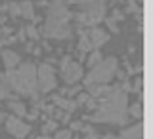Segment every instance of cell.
Returning a JSON list of instances; mask_svg holds the SVG:
<instances>
[{"mask_svg":"<svg viewBox=\"0 0 153 139\" xmlns=\"http://www.w3.org/2000/svg\"><path fill=\"white\" fill-rule=\"evenodd\" d=\"M6 120V116H4V113H0V122H4Z\"/></svg>","mask_w":153,"mask_h":139,"instance_id":"cell-24","label":"cell"},{"mask_svg":"<svg viewBox=\"0 0 153 139\" xmlns=\"http://www.w3.org/2000/svg\"><path fill=\"white\" fill-rule=\"evenodd\" d=\"M128 99L124 86L105 88L103 99L98 107V113L92 116L94 122H107V124H126L128 118Z\"/></svg>","mask_w":153,"mask_h":139,"instance_id":"cell-1","label":"cell"},{"mask_svg":"<svg viewBox=\"0 0 153 139\" xmlns=\"http://www.w3.org/2000/svg\"><path fill=\"white\" fill-rule=\"evenodd\" d=\"M42 130H44V133H48V132H52V130H56V122H48V124H44V128H42Z\"/></svg>","mask_w":153,"mask_h":139,"instance_id":"cell-19","label":"cell"},{"mask_svg":"<svg viewBox=\"0 0 153 139\" xmlns=\"http://www.w3.org/2000/svg\"><path fill=\"white\" fill-rule=\"evenodd\" d=\"M10 109H12V111L16 113L17 116H25V114H27L25 105H23V103H16V101H12V103H10Z\"/></svg>","mask_w":153,"mask_h":139,"instance_id":"cell-14","label":"cell"},{"mask_svg":"<svg viewBox=\"0 0 153 139\" xmlns=\"http://www.w3.org/2000/svg\"><path fill=\"white\" fill-rule=\"evenodd\" d=\"M79 48L82 51H88V50H92V44H90V38H88V32H84L82 36H80V44Z\"/></svg>","mask_w":153,"mask_h":139,"instance_id":"cell-15","label":"cell"},{"mask_svg":"<svg viewBox=\"0 0 153 139\" xmlns=\"http://www.w3.org/2000/svg\"><path fill=\"white\" fill-rule=\"evenodd\" d=\"M40 139H52V137H50V135H42Z\"/></svg>","mask_w":153,"mask_h":139,"instance_id":"cell-27","label":"cell"},{"mask_svg":"<svg viewBox=\"0 0 153 139\" xmlns=\"http://www.w3.org/2000/svg\"><path fill=\"white\" fill-rule=\"evenodd\" d=\"M86 139H96V135H94V133H92V135H88V137H86Z\"/></svg>","mask_w":153,"mask_h":139,"instance_id":"cell-26","label":"cell"},{"mask_svg":"<svg viewBox=\"0 0 153 139\" xmlns=\"http://www.w3.org/2000/svg\"><path fill=\"white\" fill-rule=\"evenodd\" d=\"M142 135H143V126L138 122L130 128H124L121 132V137L119 139H142Z\"/></svg>","mask_w":153,"mask_h":139,"instance_id":"cell-10","label":"cell"},{"mask_svg":"<svg viewBox=\"0 0 153 139\" xmlns=\"http://www.w3.org/2000/svg\"><path fill=\"white\" fill-rule=\"evenodd\" d=\"M88 38H90V44H92V48H100L102 44H105L107 42V32L102 31V29H92V31L88 32Z\"/></svg>","mask_w":153,"mask_h":139,"instance_id":"cell-9","label":"cell"},{"mask_svg":"<svg viewBox=\"0 0 153 139\" xmlns=\"http://www.w3.org/2000/svg\"><path fill=\"white\" fill-rule=\"evenodd\" d=\"M54 139H71V132L69 130H59V132L56 133Z\"/></svg>","mask_w":153,"mask_h":139,"instance_id":"cell-17","label":"cell"},{"mask_svg":"<svg viewBox=\"0 0 153 139\" xmlns=\"http://www.w3.org/2000/svg\"><path fill=\"white\" fill-rule=\"evenodd\" d=\"M2 59H4V65H6L8 71H13L19 65V55L16 51H12V50H4L2 51Z\"/></svg>","mask_w":153,"mask_h":139,"instance_id":"cell-11","label":"cell"},{"mask_svg":"<svg viewBox=\"0 0 153 139\" xmlns=\"http://www.w3.org/2000/svg\"><path fill=\"white\" fill-rule=\"evenodd\" d=\"M103 17H105V4L102 0H94L92 4L84 6V10L79 15V21L84 25H98Z\"/></svg>","mask_w":153,"mask_h":139,"instance_id":"cell-5","label":"cell"},{"mask_svg":"<svg viewBox=\"0 0 153 139\" xmlns=\"http://www.w3.org/2000/svg\"><path fill=\"white\" fill-rule=\"evenodd\" d=\"M82 78V67L79 63H73L69 57L63 59V80L67 84H76Z\"/></svg>","mask_w":153,"mask_h":139,"instance_id":"cell-7","label":"cell"},{"mask_svg":"<svg viewBox=\"0 0 153 139\" xmlns=\"http://www.w3.org/2000/svg\"><path fill=\"white\" fill-rule=\"evenodd\" d=\"M100 61H102V55H100V54H98V51H94V54H92V55H90V59H88V65H90V69H92V67H94V65H98V63H100Z\"/></svg>","mask_w":153,"mask_h":139,"instance_id":"cell-16","label":"cell"},{"mask_svg":"<svg viewBox=\"0 0 153 139\" xmlns=\"http://www.w3.org/2000/svg\"><path fill=\"white\" fill-rule=\"evenodd\" d=\"M113 2H121V0H113Z\"/></svg>","mask_w":153,"mask_h":139,"instance_id":"cell-28","label":"cell"},{"mask_svg":"<svg viewBox=\"0 0 153 139\" xmlns=\"http://www.w3.org/2000/svg\"><path fill=\"white\" fill-rule=\"evenodd\" d=\"M54 101H56V105H59L61 109H65V111H69V113L76 109L75 101H67V99H61V97H54Z\"/></svg>","mask_w":153,"mask_h":139,"instance_id":"cell-13","label":"cell"},{"mask_svg":"<svg viewBox=\"0 0 153 139\" xmlns=\"http://www.w3.org/2000/svg\"><path fill=\"white\" fill-rule=\"evenodd\" d=\"M6 130L12 133V135H16V137H25L29 132H31V126L29 124H25L21 120V118H16V116H10L6 118Z\"/></svg>","mask_w":153,"mask_h":139,"instance_id":"cell-8","label":"cell"},{"mask_svg":"<svg viewBox=\"0 0 153 139\" xmlns=\"http://www.w3.org/2000/svg\"><path fill=\"white\" fill-rule=\"evenodd\" d=\"M36 80H38V92L46 93L50 90L56 88V74H54V69L50 65H42L40 69L36 71Z\"/></svg>","mask_w":153,"mask_h":139,"instance_id":"cell-6","label":"cell"},{"mask_svg":"<svg viewBox=\"0 0 153 139\" xmlns=\"http://www.w3.org/2000/svg\"><path fill=\"white\" fill-rule=\"evenodd\" d=\"M140 2H142V0H138V4H140Z\"/></svg>","mask_w":153,"mask_h":139,"instance_id":"cell-29","label":"cell"},{"mask_svg":"<svg viewBox=\"0 0 153 139\" xmlns=\"http://www.w3.org/2000/svg\"><path fill=\"white\" fill-rule=\"evenodd\" d=\"M19 15L25 17V19H31L35 15V8H33L31 2H21L19 4Z\"/></svg>","mask_w":153,"mask_h":139,"instance_id":"cell-12","label":"cell"},{"mask_svg":"<svg viewBox=\"0 0 153 139\" xmlns=\"http://www.w3.org/2000/svg\"><path fill=\"white\" fill-rule=\"evenodd\" d=\"M128 10H130V12H138V2L136 0H128Z\"/></svg>","mask_w":153,"mask_h":139,"instance_id":"cell-21","label":"cell"},{"mask_svg":"<svg viewBox=\"0 0 153 139\" xmlns=\"http://www.w3.org/2000/svg\"><path fill=\"white\" fill-rule=\"evenodd\" d=\"M117 73V59L115 57H107V59H102L98 65H94L92 69H90L88 76H86L84 84L86 86H103L107 84L109 80L115 76Z\"/></svg>","mask_w":153,"mask_h":139,"instance_id":"cell-4","label":"cell"},{"mask_svg":"<svg viewBox=\"0 0 153 139\" xmlns=\"http://www.w3.org/2000/svg\"><path fill=\"white\" fill-rule=\"evenodd\" d=\"M8 95H10V90H8V86L0 84V99H6Z\"/></svg>","mask_w":153,"mask_h":139,"instance_id":"cell-18","label":"cell"},{"mask_svg":"<svg viewBox=\"0 0 153 139\" xmlns=\"http://www.w3.org/2000/svg\"><path fill=\"white\" fill-rule=\"evenodd\" d=\"M132 114H134V116H140V114H142V107H140V105H134V107H132V111H130Z\"/></svg>","mask_w":153,"mask_h":139,"instance_id":"cell-22","label":"cell"},{"mask_svg":"<svg viewBox=\"0 0 153 139\" xmlns=\"http://www.w3.org/2000/svg\"><path fill=\"white\" fill-rule=\"evenodd\" d=\"M71 13L67 10L65 0H54L48 8V17L44 25V35L48 38H56V40H65L71 38Z\"/></svg>","mask_w":153,"mask_h":139,"instance_id":"cell-3","label":"cell"},{"mask_svg":"<svg viewBox=\"0 0 153 139\" xmlns=\"http://www.w3.org/2000/svg\"><path fill=\"white\" fill-rule=\"evenodd\" d=\"M73 4H80V6H86V4H92L94 0H71Z\"/></svg>","mask_w":153,"mask_h":139,"instance_id":"cell-23","label":"cell"},{"mask_svg":"<svg viewBox=\"0 0 153 139\" xmlns=\"http://www.w3.org/2000/svg\"><path fill=\"white\" fill-rule=\"evenodd\" d=\"M10 13H12L13 17L19 15V6H17V4H10Z\"/></svg>","mask_w":153,"mask_h":139,"instance_id":"cell-20","label":"cell"},{"mask_svg":"<svg viewBox=\"0 0 153 139\" xmlns=\"http://www.w3.org/2000/svg\"><path fill=\"white\" fill-rule=\"evenodd\" d=\"M103 139H119V137H115V135H105Z\"/></svg>","mask_w":153,"mask_h":139,"instance_id":"cell-25","label":"cell"},{"mask_svg":"<svg viewBox=\"0 0 153 139\" xmlns=\"http://www.w3.org/2000/svg\"><path fill=\"white\" fill-rule=\"evenodd\" d=\"M4 86H10L17 93L36 99L38 97V80L36 69L33 63H19L13 71L4 74Z\"/></svg>","mask_w":153,"mask_h":139,"instance_id":"cell-2","label":"cell"}]
</instances>
